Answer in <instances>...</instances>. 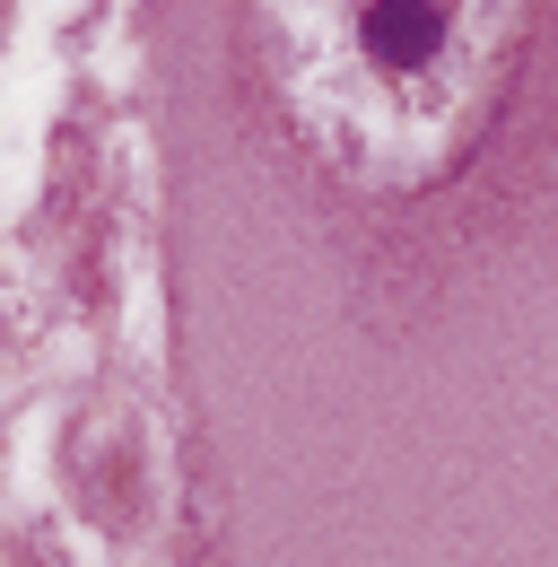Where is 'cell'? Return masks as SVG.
<instances>
[{
    "label": "cell",
    "instance_id": "1",
    "mask_svg": "<svg viewBox=\"0 0 558 567\" xmlns=\"http://www.w3.org/2000/svg\"><path fill=\"white\" fill-rule=\"evenodd\" d=\"M184 567H558V0H166Z\"/></svg>",
    "mask_w": 558,
    "mask_h": 567
}]
</instances>
